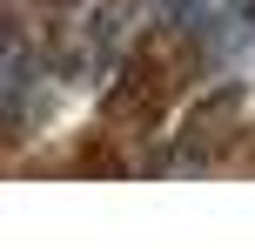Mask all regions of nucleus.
<instances>
[{
	"label": "nucleus",
	"instance_id": "1",
	"mask_svg": "<svg viewBox=\"0 0 255 249\" xmlns=\"http://www.w3.org/2000/svg\"><path fill=\"white\" fill-rule=\"evenodd\" d=\"M195 67H202L195 40L181 34V27H154L121 61V74H115V94H108V108H101L108 142H148V135L161 128V115L188 94Z\"/></svg>",
	"mask_w": 255,
	"mask_h": 249
},
{
	"label": "nucleus",
	"instance_id": "2",
	"mask_svg": "<svg viewBox=\"0 0 255 249\" xmlns=\"http://www.w3.org/2000/svg\"><path fill=\"white\" fill-rule=\"evenodd\" d=\"M235 135H242V94H235V88L202 94V101L188 108V121H181V135L168 142L161 169H168V175H208V169L229 162Z\"/></svg>",
	"mask_w": 255,
	"mask_h": 249
},
{
	"label": "nucleus",
	"instance_id": "3",
	"mask_svg": "<svg viewBox=\"0 0 255 249\" xmlns=\"http://www.w3.org/2000/svg\"><path fill=\"white\" fill-rule=\"evenodd\" d=\"M249 27H255V0H249Z\"/></svg>",
	"mask_w": 255,
	"mask_h": 249
},
{
	"label": "nucleus",
	"instance_id": "4",
	"mask_svg": "<svg viewBox=\"0 0 255 249\" xmlns=\"http://www.w3.org/2000/svg\"><path fill=\"white\" fill-rule=\"evenodd\" d=\"M54 7H74V0H54Z\"/></svg>",
	"mask_w": 255,
	"mask_h": 249
},
{
	"label": "nucleus",
	"instance_id": "5",
	"mask_svg": "<svg viewBox=\"0 0 255 249\" xmlns=\"http://www.w3.org/2000/svg\"><path fill=\"white\" fill-rule=\"evenodd\" d=\"M249 175H255V155H249Z\"/></svg>",
	"mask_w": 255,
	"mask_h": 249
}]
</instances>
